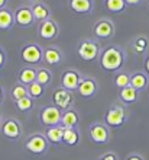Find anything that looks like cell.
<instances>
[{
  "label": "cell",
  "instance_id": "27",
  "mask_svg": "<svg viewBox=\"0 0 149 160\" xmlns=\"http://www.w3.org/2000/svg\"><path fill=\"white\" fill-rule=\"evenodd\" d=\"M52 72H51L48 67H44V66H39L36 67V82L38 83H41L42 86H45L48 88L51 83H52Z\"/></svg>",
  "mask_w": 149,
  "mask_h": 160
},
{
  "label": "cell",
  "instance_id": "10",
  "mask_svg": "<svg viewBox=\"0 0 149 160\" xmlns=\"http://www.w3.org/2000/svg\"><path fill=\"white\" fill-rule=\"evenodd\" d=\"M114 32H116L114 23L110 19H106V18L95 21L94 25H93V34H94L95 39H104V41L110 39L114 37Z\"/></svg>",
  "mask_w": 149,
  "mask_h": 160
},
{
  "label": "cell",
  "instance_id": "36",
  "mask_svg": "<svg viewBox=\"0 0 149 160\" xmlns=\"http://www.w3.org/2000/svg\"><path fill=\"white\" fill-rule=\"evenodd\" d=\"M128 6H137V4L142 3V0H124Z\"/></svg>",
  "mask_w": 149,
  "mask_h": 160
},
{
  "label": "cell",
  "instance_id": "34",
  "mask_svg": "<svg viewBox=\"0 0 149 160\" xmlns=\"http://www.w3.org/2000/svg\"><path fill=\"white\" fill-rule=\"evenodd\" d=\"M124 160H146V159L142 156L141 153H130V154L126 156V159Z\"/></svg>",
  "mask_w": 149,
  "mask_h": 160
},
{
  "label": "cell",
  "instance_id": "30",
  "mask_svg": "<svg viewBox=\"0 0 149 160\" xmlns=\"http://www.w3.org/2000/svg\"><path fill=\"white\" fill-rule=\"evenodd\" d=\"M104 6L110 13H122L128 8L124 0H104Z\"/></svg>",
  "mask_w": 149,
  "mask_h": 160
},
{
  "label": "cell",
  "instance_id": "2",
  "mask_svg": "<svg viewBox=\"0 0 149 160\" xmlns=\"http://www.w3.org/2000/svg\"><path fill=\"white\" fill-rule=\"evenodd\" d=\"M130 118V112H129L128 106H124L123 103L120 102H114L109 106V109L106 111V115H104V122L109 125V128L112 130H117V128H122V127L126 124Z\"/></svg>",
  "mask_w": 149,
  "mask_h": 160
},
{
  "label": "cell",
  "instance_id": "9",
  "mask_svg": "<svg viewBox=\"0 0 149 160\" xmlns=\"http://www.w3.org/2000/svg\"><path fill=\"white\" fill-rule=\"evenodd\" d=\"M51 102H52V105H55L61 111H67L70 108H74V95L71 90H67L59 86L58 89H54L51 93Z\"/></svg>",
  "mask_w": 149,
  "mask_h": 160
},
{
  "label": "cell",
  "instance_id": "1",
  "mask_svg": "<svg viewBox=\"0 0 149 160\" xmlns=\"http://www.w3.org/2000/svg\"><path fill=\"white\" fill-rule=\"evenodd\" d=\"M128 60V52L122 45L117 44H107L101 48L99 57L100 68L106 73H114L123 70L124 64Z\"/></svg>",
  "mask_w": 149,
  "mask_h": 160
},
{
  "label": "cell",
  "instance_id": "4",
  "mask_svg": "<svg viewBox=\"0 0 149 160\" xmlns=\"http://www.w3.org/2000/svg\"><path fill=\"white\" fill-rule=\"evenodd\" d=\"M49 141L45 132H33L25 138V150L35 156H44L49 150Z\"/></svg>",
  "mask_w": 149,
  "mask_h": 160
},
{
  "label": "cell",
  "instance_id": "32",
  "mask_svg": "<svg viewBox=\"0 0 149 160\" xmlns=\"http://www.w3.org/2000/svg\"><path fill=\"white\" fill-rule=\"evenodd\" d=\"M97 160H119V156L114 152H106L103 154H100Z\"/></svg>",
  "mask_w": 149,
  "mask_h": 160
},
{
  "label": "cell",
  "instance_id": "39",
  "mask_svg": "<svg viewBox=\"0 0 149 160\" xmlns=\"http://www.w3.org/2000/svg\"><path fill=\"white\" fill-rule=\"evenodd\" d=\"M26 2H30V3H36V2H41V0H26Z\"/></svg>",
  "mask_w": 149,
  "mask_h": 160
},
{
  "label": "cell",
  "instance_id": "38",
  "mask_svg": "<svg viewBox=\"0 0 149 160\" xmlns=\"http://www.w3.org/2000/svg\"><path fill=\"white\" fill-rule=\"evenodd\" d=\"M7 2H9V0H0V9L6 8V4H7Z\"/></svg>",
  "mask_w": 149,
  "mask_h": 160
},
{
  "label": "cell",
  "instance_id": "33",
  "mask_svg": "<svg viewBox=\"0 0 149 160\" xmlns=\"http://www.w3.org/2000/svg\"><path fill=\"white\" fill-rule=\"evenodd\" d=\"M6 61H7V54H6V50H4L3 47L0 45V72L6 66Z\"/></svg>",
  "mask_w": 149,
  "mask_h": 160
},
{
  "label": "cell",
  "instance_id": "12",
  "mask_svg": "<svg viewBox=\"0 0 149 160\" xmlns=\"http://www.w3.org/2000/svg\"><path fill=\"white\" fill-rule=\"evenodd\" d=\"M99 82L97 79L94 77H90V76H83L81 82L78 84V89H77V92L81 98L84 99H91V98H94L99 92Z\"/></svg>",
  "mask_w": 149,
  "mask_h": 160
},
{
  "label": "cell",
  "instance_id": "40",
  "mask_svg": "<svg viewBox=\"0 0 149 160\" xmlns=\"http://www.w3.org/2000/svg\"><path fill=\"white\" fill-rule=\"evenodd\" d=\"M2 122H3V117H2V114H0V127H2Z\"/></svg>",
  "mask_w": 149,
  "mask_h": 160
},
{
  "label": "cell",
  "instance_id": "35",
  "mask_svg": "<svg viewBox=\"0 0 149 160\" xmlns=\"http://www.w3.org/2000/svg\"><path fill=\"white\" fill-rule=\"evenodd\" d=\"M143 72L149 76V54H146L143 58Z\"/></svg>",
  "mask_w": 149,
  "mask_h": 160
},
{
  "label": "cell",
  "instance_id": "3",
  "mask_svg": "<svg viewBox=\"0 0 149 160\" xmlns=\"http://www.w3.org/2000/svg\"><path fill=\"white\" fill-rule=\"evenodd\" d=\"M100 52H101V47L99 41L94 38H86L81 39L77 45V54L83 61L93 63V61H99Z\"/></svg>",
  "mask_w": 149,
  "mask_h": 160
},
{
  "label": "cell",
  "instance_id": "6",
  "mask_svg": "<svg viewBox=\"0 0 149 160\" xmlns=\"http://www.w3.org/2000/svg\"><path fill=\"white\" fill-rule=\"evenodd\" d=\"M88 138L91 143L99 144V146H104V144L110 143L112 138V132L110 128L104 121H95L90 124L88 127Z\"/></svg>",
  "mask_w": 149,
  "mask_h": 160
},
{
  "label": "cell",
  "instance_id": "29",
  "mask_svg": "<svg viewBox=\"0 0 149 160\" xmlns=\"http://www.w3.org/2000/svg\"><path fill=\"white\" fill-rule=\"evenodd\" d=\"M13 103H15V106H16L17 111L25 112V114H29V112H32V111L35 109V101H33L32 98H29V96L22 98V99L13 102Z\"/></svg>",
  "mask_w": 149,
  "mask_h": 160
},
{
  "label": "cell",
  "instance_id": "20",
  "mask_svg": "<svg viewBox=\"0 0 149 160\" xmlns=\"http://www.w3.org/2000/svg\"><path fill=\"white\" fill-rule=\"evenodd\" d=\"M80 114L77 112V109L70 108L67 111H62V117L59 125H62L64 128H78L80 124Z\"/></svg>",
  "mask_w": 149,
  "mask_h": 160
},
{
  "label": "cell",
  "instance_id": "15",
  "mask_svg": "<svg viewBox=\"0 0 149 160\" xmlns=\"http://www.w3.org/2000/svg\"><path fill=\"white\" fill-rule=\"evenodd\" d=\"M64 61V52L58 47L51 45L48 48H44V63L46 66H58Z\"/></svg>",
  "mask_w": 149,
  "mask_h": 160
},
{
  "label": "cell",
  "instance_id": "19",
  "mask_svg": "<svg viewBox=\"0 0 149 160\" xmlns=\"http://www.w3.org/2000/svg\"><path fill=\"white\" fill-rule=\"evenodd\" d=\"M130 86L136 89L139 93H142L149 86V76L145 72H141V70L130 73Z\"/></svg>",
  "mask_w": 149,
  "mask_h": 160
},
{
  "label": "cell",
  "instance_id": "17",
  "mask_svg": "<svg viewBox=\"0 0 149 160\" xmlns=\"http://www.w3.org/2000/svg\"><path fill=\"white\" fill-rule=\"evenodd\" d=\"M139 95L141 93L137 92L135 88L128 86V88H124V89H120L119 93H117V98H119L120 103H123L124 106H130V105H135L139 101Z\"/></svg>",
  "mask_w": 149,
  "mask_h": 160
},
{
  "label": "cell",
  "instance_id": "28",
  "mask_svg": "<svg viewBox=\"0 0 149 160\" xmlns=\"http://www.w3.org/2000/svg\"><path fill=\"white\" fill-rule=\"evenodd\" d=\"M46 95V88L45 86H42L41 83H38V82H33L28 86V96L32 98L33 101H36V99H42V98Z\"/></svg>",
  "mask_w": 149,
  "mask_h": 160
},
{
  "label": "cell",
  "instance_id": "7",
  "mask_svg": "<svg viewBox=\"0 0 149 160\" xmlns=\"http://www.w3.org/2000/svg\"><path fill=\"white\" fill-rule=\"evenodd\" d=\"M0 132L4 138L10 140V141H19L23 137V125L17 118L9 117V118H4L2 122Z\"/></svg>",
  "mask_w": 149,
  "mask_h": 160
},
{
  "label": "cell",
  "instance_id": "25",
  "mask_svg": "<svg viewBox=\"0 0 149 160\" xmlns=\"http://www.w3.org/2000/svg\"><path fill=\"white\" fill-rule=\"evenodd\" d=\"M15 23V15L10 9L3 8L0 9V29L2 31H9L12 29Z\"/></svg>",
  "mask_w": 149,
  "mask_h": 160
},
{
  "label": "cell",
  "instance_id": "22",
  "mask_svg": "<svg viewBox=\"0 0 149 160\" xmlns=\"http://www.w3.org/2000/svg\"><path fill=\"white\" fill-rule=\"evenodd\" d=\"M45 135L49 144H54V146H59L62 144V138H64V127L62 125H54L49 127L45 130Z\"/></svg>",
  "mask_w": 149,
  "mask_h": 160
},
{
  "label": "cell",
  "instance_id": "11",
  "mask_svg": "<svg viewBox=\"0 0 149 160\" xmlns=\"http://www.w3.org/2000/svg\"><path fill=\"white\" fill-rule=\"evenodd\" d=\"M83 79V74L75 70V68H65L61 74V88L71 90V92H77L78 84Z\"/></svg>",
  "mask_w": 149,
  "mask_h": 160
},
{
  "label": "cell",
  "instance_id": "8",
  "mask_svg": "<svg viewBox=\"0 0 149 160\" xmlns=\"http://www.w3.org/2000/svg\"><path fill=\"white\" fill-rule=\"evenodd\" d=\"M61 117H62V111L59 108H57L55 105H52V103L42 106L41 109L38 111V119L46 128L58 125L61 122Z\"/></svg>",
  "mask_w": 149,
  "mask_h": 160
},
{
  "label": "cell",
  "instance_id": "14",
  "mask_svg": "<svg viewBox=\"0 0 149 160\" xmlns=\"http://www.w3.org/2000/svg\"><path fill=\"white\" fill-rule=\"evenodd\" d=\"M13 15H15V23L21 28H30L35 23V18H33L30 6H19L15 9Z\"/></svg>",
  "mask_w": 149,
  "mask_h": 160
},
{
  "label": "cell",
  "instance_id": "13",
  "mask_svg": "<svg viewBox=\"0 0 149 160\" xmlns=\"http://www.w3.org/2000/svg\"><path fill=\"white\" fill-rule=\"evenodd\" d=\"M38 35H39V38L45 39V41L57 39L59 35L58 23H57L54 19H48V21L41 22L39 26H38Z\"/></svg>",
  "mask_w": 149,
  "mask_h": 160
},
{
  "label": "cell",
  "instance_id": "18",
  "mask_svg": "<svg viewBox=\"0 0 149 160\" xmlns=\"http://www.w3.org/2000/svg\"><path fill=\"white\" fill-rule=\"evenodd\" d=\"M30 8H32L35 22H39V23H41V22H44V21L51 19V16H52L51 8L46 3H44V2H36V3H33Z\"/></svg>",
  "mask_w": 149,
  "mask_h": 160
},
{
  "label": "cell",
  "instance_id": "37",
  "mask_svg": "<svg viewBox=\"0 0 149 160\" xmlns=\"http://www.w3.org/2000/svg\"><path fill=\"white\" fill-rule=\"evenodd\" d=\"M3 101H4V89L3 86H0V106L3 105Z\"/></svg>",
  "mask_w": 149,
  "mask_h": 160
},
{
  "label": "cell",
  "instance_id": "26",
  "mask_svg": "<svg viewBox=\"0 0 149 160\" xmlns=\"http://www.w3.org/2000/svg\"><path fill=\"white\" fill-rule=\"evenodd\" d=\"M113 84H114V88H117L119 90L130 86V73L126 72V70L116 72L113 74Z\"/></svg>",
  "mask_w": 149,
  "mask_h": 160
},
{
  "label": "cell",
  "instance_id": "23",
  "mask_svg": "<svg viewBox=\"0 0 149 160\" xmlns=\"http://www.w3.org/2000/svg\"><path fill=\"white\" fill-rule=\"evenodd\" d=\"M132 50L136 55H146L149 51V38L146 35H137L132 39Z\"/></svg>",
  "mask_w": 149,
  "mask_h": 160
},
{
  "label": "cell",
  "instance_id": "5",
  "mask_svg": "<svg viewBox=\"0 0 149 160\" xmlns=\"http://www.w3.org/2000/svg\"><path fill=\"white\" fill-rule=\"evenodd\" d=\"M19 57L26 66L36 67L44 61V48L36 42H26L19 51Z\"/></svg>",
  "mask_w": 149,
  "mask_h": 160
},
{
  "label": "cell",
  "instance_id": "21",
  "mask_svg": "<svg viewBox=\"0 0 149 160\" xmlns=\"http://www.w3.org/2000/svg\"><path fill=\"white\" fill-rule=\"evenodd\" d=\"M33 82H36V67H33V66H23L17 72V83L29 86Z\"/></svg>",
  "mask_w": 149,
  "mask_h": 160
},
{
  "label": "cell",
  "instance_id": "41",
  "mask_svg": "<svg viewBox=\"0 0 149 160\" xmlns=\"http://www.w3.org/2000/svg\"><path fill=\"white\" fill-rule=\"evenodd\" d=\"M148 93H149V86H148Z\"/></svg>",
  "mask_w": 149,
  "mask_h": 160
},
{
  "label": "cell",
  "instance_id": "31",
  "mask_svg": "<svg viewBox=\"0 0 149 160\" xmlns=\"http://www.w3.org/2000/svg\"><path fill=\"white\" fill-rule=\"evenodd\" d=\"M26 96H28V86H25V84H22V83L13 84V88H12L13 102H16V101H19L22 98H26Z\"/></svg>",
  "mask_w": 149,
  "mask_h": 160
},
{
  "label": "cell",
  "instance_id": "16",
  "mask_svg": "<svg viewBox=\"0 0 149 160\" xmlns=\"http://www.w3.org/2000/svg\"><path fill=\"white\" fill-rule=\"evenodd\" d=\"M68 8L77 15H90L94 10V0H68Z\"/></svg>",
  "mask_w": 149,
  "mask_h": 160
},
{
  "label": "cell",
  "instance_id": "24",
  "mask_svg": "<svg viewBox=\"0 0 149 160\" xmlns=\"http://www.w3.org/2000/svg\"><path fill=\"white\" fill-rule=\"evenodd\" d=\"M81 141V134L78 128H64V138L62 144L68 147H77Z\"/></svg>",
  "mask_w": 149,
  "mask_h": 160
}]
</instances>
